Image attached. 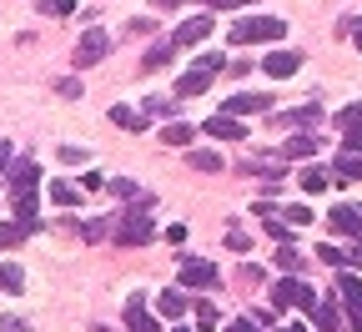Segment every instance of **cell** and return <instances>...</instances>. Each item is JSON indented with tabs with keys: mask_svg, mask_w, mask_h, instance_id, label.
<instances>
[{
	"mask_svg": "<svg viewBox=\"0 0 362 332\" xmlns=\"http://www.w3.org/2000/svg\"><path fill=\"white\" fill-rule=\"evenodd\" d=\"M25 231H30L25 222H0V252H11V247L21 242V236H25Z\"/></svg>",
	"mask_w": 362,
	"mask_h": 332,
	"instance_id": "cell-27",
	"label": "cell"
},
{
	"mask_svg": "<svg viewBox=\"0 0 362 332\" xmlns=\"http://www.w3.org/2000/svg\"><path fill=\"white\" fill-rule=\"evenodd\" d=\"M35 11H40V16H71L76 0H35Z\"/></svg>",
	"mask_w": 362,
	"mask_h": 332,
	"instance_id": "cell-35",
	"label": "cell"
},
{
	"mask_svg": "<svg viewBox=\"0 0 362 332\" xmlns=\"http://www.w3.org/2000/svg\"><path fill=\"white\" fill-rule=\"evenodd\" d=\"M302 192H327V171L322 166H307L302 171Z\"/></svg>",
	"mask_w": 362,
	"mask_h": 332,
	"instance_id": "cell-33",
	"label": "cell"
},
{
	"mask_svg": "<svg viewBox=\"0 0 362 332\" xmlns=\"http://www.w3.org/2000/svg\"><path fill=\"white\" fill-rule=\"evenodd\" d=\"M171 332H192V327H181V322H176V327H171Z\"/></svg>",
	"mask_w": 362,
	"mask_h": 332,
	"instance_id": "cell-51",
	"label": "cell"
},
{
	"mask_svg": "<svg viewBox=\"0 0 362 332\" xmlns=\"http://www.w3.org/2000/svg\"><path fill=\"white\" fill-rule=\"evenodd\" d=\"M171 35H176V45H202V40L211 35V16H192V21H181Z\"/></svg>",
	"mask_w": 362,
	"mask_h": 332,
	"instance_id": "cell-11",
	"label": "cell"
},
{
	"mask_svg": "<svg viewBox=\"0 0 362 332\" xmlns=\"http://www.w3.org/2000/svg\"><path fill=\"white\" fill-rule=\"evenodd\" d=\"M337 297H342V307H347V322L362 332V282H357L347 267L337 272Z\"/></svg>",
	"mask_w": 362,
	"mask_h": 332,
	"instance_id": "cell-6",
	"label": "cell"
},
{
	"mask_svg": "<svg viewBox=\"0 0 362 332\" xmlns=\"http://www.w3.org/2000/svg\"><path fill=\"white\" fill-rule=\"evenodd\" d=\"M206 136H216V141H242V136H247V126H242L237 116L216 111V116H206Z\"/></svg>",
	"mask_w": 362,
	"mask_h": 332,
	"instance_id": "cell-12",
	"label": "cell"
},
{
	"mask_svg": "<svg viewBox=\"0 0 362 332\" xmlns=\"http://www.w3.org/2000/svg\"><path fill=\"white\" fill-rule=\"evenodd\" d=\"M156 307H161V317H176V322H181V312L192 307V302H187V287H166V292L156 297Z\"/></svg>",
	"mask_w": 362,
	"mask_h": 332,
	"instance_id": "cell-17",
	"label": "cell"
},
{
	"mask_svg": "<svg viewBox=\"0 0 362 332\" xmlns=\"http://www.w3.org/2000/svg\"><path fill=\"white\" fill-rule=\"evenodd\" d=\"M81 186H86V192H101L106 176H101V171H86V181H81Z\"/></svg>",
	"mask_w": 362,
	"mask_h": 332,
	"instance_id": "cell-47",
	"label": "cell"
},
{
	"mask_svg": "<svg viewBox=\"0 0 362 332\" xmlns=\"http://www.w3.org/2000/svg\"><path fill=\"white\" fill-rule=\"evenodd\" d=\"M282 217H287L292 227H307V222H312V207H302V202H297V207H287Z\"/></svg>",
	"mask_w": 362,
	"mask_h": 332,
	"instance_id": "cell-38",
	"label": "cell"
},
{
	"mask_svg": "<svg viewBox=\"0 0 362 332\" xmlns=\"http://www.w3.org/2000/svg\"><path fill=\"white\" fill-rule=\"evenodd\" d=\"M277 121H282V126H317V121H322V106H292V111H282Z\"/></svg>",
	"mask_w": 362,
	"mask_h": 332,
	"instance_id": "cell-20",
	"label": "cell"
},
{
	"mask_svg": "<svg viewBox=\"0 0 362 332\" xmlns=\"http://www.w3.org/2000/svg\"><path fill=\"white\" fill-rule=\"evenodd\" d=\"M141 111H146V116H181V106H176L171 96H146Z\"/></svg>",
	"mask_w": 362,
	"mask_h": 332,
	"instance_id": "cell-25",
	"label": "cell"
},
{
	"mask_svg": "<svg viewBox=\"0 0 362 332\" xmlns=\"http://www.w3.org/2000/svg\"><path fill=\"white\" fill-rule=\"evenodd\" d=\"M81 192H86V186H71V181H61V176H56V181H51V202H56V207H66V212H71V207H81V202H86V197H81Z\"/></svg>",
	"mask_w": 362,
	"mask_h": 332,
	"instance_id": "cell-18",
	"label": "cell"
},
{
	"mask_svg": "<svg viewBox=\"0 0 362 332\" xmlns=\"http://www.w3.org/2000/svg\"><path fill=\"white\" fill-rule=\"evenodd\" d=\"M35 181H40V166H35V161H16V166H11V192L35 186Z\"/></svg>",
	"mask_w": 362,
	"mask_h": 332,
	"instance_id": "cell-22",
	"label": "cell"
},
{
	"mask_svg": "<svg viewBox=\"0 0 362 332\" xmlns=\"http://www.w3.org/2000/svg\"><path fill=\"white\" fill-rule=\"evenodd\" d=\"M192 317H197V327H202V332H211V327H221V312H216L211 302H197V307H192Z\"/></svg>",
	"mask_w": 362,
	"mask_h": 332,
	"instance_id": "cell-30",
	"label": "cell"
},
{
	"mask_svg": "<svg viewBox=\"0 0 362 332\" xmlns=\"http://www.w3.org/2000/svg\"><path fill=\"white\" fill-rule=\"evenodd\" d=\"M292 231H297V227H292L287 217H267V236H272L277 247H282V242H292Z\"/></svg>",
	"mask_w": 362,
	"mask_h": 332,
	"instance_id": "cell-28",
	"label": "cell"
},
{
	"mask_svg": "<svg viewBox=\"0 0 362 332\" xmlns=\"http://www.w3.org/2000/svg\"><path fill=\"white\" fill-rule=\"evenodd\" d=\"M187 0H156V11H181Z\"/></svg>",
	"mask_w": 362,
	"mask_h": 332,
	"instance_id": "cell-49",
	"label": "cell"
},
{
	"mask_svg": "<svg viewBox=\"0 0 362 332\" xmlns=\"http://www.w3.org/2000/svg\"><path fill=\"white\" fill-rule=\"evenodd\" d=\"M56 91H61L66 101H76V96H81V81H71V76H66V81H56Z\"/></svg>",
	"mask_w": 362,
	"mask_h": 332,
	"instance_id": "cell-43",
	"label": "cell"
},
{
	"mask_svg": "<svg viewBox=\"0 0 362 332\" xmlns=\"http://www.w3.org/2000/svg\"><path fill=\"white\" fill-rule=\"evenodd\" d=\"M21 287H25V272L16 262H6V267H0V292H21Z\"/></svg>",
	"mask_w": 362,
	"mask_h": 332,
	"instance_id": "cell-26",
	"label": "cell"
},
{
	"mask_svg": "<svg viewBox=\"0 0 362 332\" xmlns=\"http://www.w3.org/2000/svg\"><path fill=\"white\" fill-rule=\"evenodd\" d=\"M342 151H357L362 156V126L357 131H342Z\"/></svg>",
	"mask_w": 362,
	"mask_h": 332,
	"instance_id": "cell-41",
	"label": "cell"
},
{
	"mask_svg": "<svg viewBox=\"0 0 362 332\" xmlns=\"http://www.w3.org/2000/svg\"><path fill=\"white\" fill-rule=\"evenodd\" d=\"M86 156H90V151H81V147H61V161H66V166H81Z\"/></svg>",
	"mask_w": 362,
	"mask_h": 332,
	"instance_id": "cell-42",
	"label": "cell"
},
{
	"mask_svg": "<svg viewBox=\"0 0 362 332\" xmlns=\"http://www.w3.org/2000/svg\"><path fill=\"white\" fill-rule=\"evenodd\" d=\"M277 267H282V272H302V252H297L292 242H282V247H277Z\"/></svg>",
	"mask_w": 362,
	"mask_h": 332,
	"instance_id": "cell-32",
	"label": "cell"
},
{
	"mask_svg": "<svg viewBox=\"0 0 362 332\" xmlns=\"http://www.w3.org/2000/svg\"><path fill=\"white\" fill-rule=\"evenodd\" d=\"M312 322H317V332H337L342 307H337V302H317V307H312Z\"/></svg>",
	"mask_w": 362,
	"mask_h": 332,
	"instance_id": "cell-19",
	"label": "cell"
},
{
	"mask_svg": "<svg viewBox=\"0 0 362 332\" xmlns=\"http://www.w3.org/2000/svg\"><path fill=\"white\" fill-rule=\"evenodd\" d=\"M332 121H337V131H357V126H362V106H347V111H337Z\"/></svg>",
	"mask_w": 362,
	"mask_h": 332,
	"instance_id": "cell-36",
	"label": "cell"
},
{
	"mask_svg": "<svg viewBox=\"0 0 362 332\" xmlns=\"http://www.w3.org/2000/svg\"><path fill=\"white\" fill-rule=\"evenodd\" d=\"M312 151H317V141H312L307 131H302V136H292V141H287V147H282V156H302V161H307Z\"/></svg>",
	"mask_w": 362,
	"mask_h": 332,
	"instance_id": "cell-31",
	"label": "cell"
},
{
	"mask_svg": "<svg viewBox=\"0 0 362 332\" xmlns=\"http://www.w3.org/2000/svg\"><path fill=\"white\" fill-rule=\"evenodd\" d=\"M327 227H332L337 236H347V242H357V247H362V212H352V207H342V202H337V207L327 212Z\"/></svg>",
	"mask_w": 362,
	"mask_h": 332,
	"instance_id": "cell-7",
	"label": "cell"
},
{
	"mask_svg": "<svg viewBox=\"0 0 362 332\" xmlns=\"http://www.w3.org/2000/svg\"><path fill=\"white\" fill-rule=\"evenodd\" d=\"M332 171H337V181H362V156L357 151H342L332 161Z\"/></svg>",
	"mask_w": 362,
	"mask_h": 332,
	"instance_id": "cell-21",
	"label": "cell"
},
{
	"mask_svg": "<svg viewBox=\"0 0 362 332\" xmlns=\"http://www.w3.org/2000/svg\"><path fill=\"white\" fill-rule=\"evenodd\" d=\"M16 166V151H11V141H0V171H11Z\"/></svg>",
	"mask_w": 362,
	"mask_h": 332,
	"instance_id": "cell-46",
	"label": "cell"
},
{
	"mask_svg": "<svg viewBox=\"0 0 362 332\" xmlns=\"http://www.w3.org/2000/svg\"><path fill=\"white\" fill-rule=\"evenodd\" d=\"M111 121H116L121 131H146V116L131 111V106H111Z\"/></svg>",
	"mask_w": 362,
	"mask_h": 332,
	"instance_id": "cell-23",
	"label": "cell"
},
{
	"mask_svg": "<svg viewBox=\"0 0 362 332\" xmlns=\"http://www.w3.org/2000/svg\"><path fill=\"white\" fill-rule=\"evenodd\" d=\"M282 332H307V327H302V322H297V327H282Z\"/></svg>",
	"mask_w": 362,
	"mask_h": 332,
	"instance_id": "cell-50",
	"label": "cell"
},
{
	"mask_svg": "<svg viewBox=\"0 0 362 332\" xmlns=\"http://www.w3.org/2000/svg\"><path fill=\"white\" fill-rule=\"evenodd\" d=\"M221 111H226V116H247V111H272V96H267V91H242V96L221 101Z\"/></svg>",
	"mask_w": 362,
	"mask_h": 332,
	"instance_id": "cell-10",
	"label": "cell"
},
{
	"mask_svg": "<svg viewBox=\"0 0 362 332\" xmlns=\"http://www.w3.org/2000/svg\"><path fill=\"white\" fill-rule=\"evenodd\" d=\"M317 262H327V267H362V247H352V252H342V247H332V242H322V247H317Z\"/></svg>",
	"mask_w": 362,
	"mask_h": 332,
	"instance_id": "cell-15",
	"label": "cell"
},
{
	"mask_svg": "<svg viewBox=\"0 0 362 332\" xmlns=\"http://www.w3.org/2000/svg\"><path fill=\"white\" fill-rule=\"evenodd\" d=\"M206 6H211V11H242L247 0H206Z\"/></svg>",
	"mask_w": 362,
	"mask_h": 332,
	"instance_id": "cell-48",
	"label": "cell"
},
{
	"mask_svg": "<svg viewBox=\"0 0 362 332\" xmlns=\"http://www.w3.org/2000/svg\"><path fill=\"white\" fill-rule=\"evenodd\" d=\"M106 51H111L106 30H86V35H81V45H76V56H71V66H76V71H86V66L106 61Z\"/></svg>",
	"mask_w": 362,
	"mask_h": 332,
	"instance_id": "cell-5",
	"label": "cell"
},
{
	"mask_svg": "<svg viewBox=\"0 0 362 332\" xmlns=\"http://www.w3.org/2000/svg\"><path fill=\"white\" fill-rule=\"evenodd\" d=\"M192 126L187 121H171V126H161V141H166V147H192Z\"/></svg>",
	"mask_w": 362,
	"mask_h": 332,
	"instance_id": "cell-24",
	"label": "cell"
},
{
	"mask_svg": "<svg viewBox=\"0 0 362 332\" xmlns=\"http://www.w3.org/2000/svg\"><path fill=\"white\" fill-rule=\"evenodd\" d=\"M187 236H192V231H187V222H171V227H166V242H171V247H181Z\"/></svg>",
	"mask_w": 362,
	"mask_h": 332,
	"instance_id": "cell-39",
	"label": "cell"
},
{
	"mask_svg": "<svg viewBox=\"0 0 362 332\" xmlns=\"http://www.w3.org/2000/svg\"><path fill=\"white\" fill-rule=\"evenodd\" d=\"M187 161H192L197 171H221V156H216V151H187Z\"/></svg>",
	"mask_w": 362,
	"mask_h": 332,
	"instance_id": "cell-34",
	"label": "cell"
},
{
	"mask_svg": "<svg viewBox=\"0 0 362 332\" xmlns=\"http://www.w3.org/2000/svg\"><path fill=\"white\" fill-rule=\"evenodd\" d=\"M272 307H302V312H312L317 307V292H312V282H302V277H277L272 282Z\"/></svg>",
	"mask_w": 362,
	"mask_h": 332,
	"instance_id": "cell-2",
	"label": "cell"
},
{
	"mask_svg": "<svg viewBox=\"0 0 362 332\" xmlns=\"http://www.w3.org/2000/svg\"><path fill=\"white\" fill-rule=\"evenodd\" d=\"M337 30H352V45H357V51H362V16H357V21H342Z\"/></svg>",
	"mask_w": 362,
	"mask_h": 332,
	"instance_id": "cell-45",
	"label": "cell"
},
{
	"mask_svg": "<svg viewBox=\"0 0 362 332\" xmlns=\"http://www.w3.org/2000/svg\"><path fill=\"white\" fill-rule=\"evenodd\" d=\"M111 231H116V222H111V217H101V222H86V227H81V236H86V242H106Z\"/></svg>",
	"mask_w": 362,
	"mask_h": 332,
	"instance_id": "cell-29",
	"label": "cell"
},
{
	"mask_svg": "<svg viewBox=\"0 0 362 332\" xmlns=\"http://www.w3.org/2000/svg\"><path fill=\"white\" fill-rule=\"evenodd\" d=\"M226 247H232V252H237V257H247V252H252V236H247V231H237V227H232V231H226Z\"/></svg>",
	"mask_w": 362,
	"mask_h": 332,
	"instance_id": "cell-37",
	"label": "cell"
},
{
	"mask_svg": "<svg viewBox=\"0 0 362 332\" xmlns=\"http://www.w3.org/2000/svg\"><path fill=\"white\" fill-rule=\"evenodd\" d=\"M211 86V71L206 66H187L176 76V101H187V96H202V91Z\"/></svg>",
	"mask_w": 362,
	"mask_h": 332,
	"instance_id": "cell-9",
	"label": "cell"
},
{
	"mask_svg": "<svg viewBox=\"0 0 362 332\" xmlns=\"http://www.w3.org/2000/svg\"><path fill=\"white\" fill-rule=\"evenodd\" d=\"M106 192H116L126 207H156V197H151V192H141V186H136V181H126V176L106 181Z\"/></svg>",
	"mask_w": 362,
	"mask_h": 332,
	"instance_id": "cell-13",
	"label": "cell"
},
{
	"mask_svg": "<svg viewBox=\"0 0 362 332\" xmlns=\"http://www.w3.org/2000/svg\"><path fill=\"white\" fill-rule=\"evenodd\" d=\"M176 277H181V287H192V292H206V287H216V282H221V272H216L211 262H202V257H187Z\"/></svg>",
	"mask_w": 362,
	"mask_h": 332,
	"instance_id": "cell-4",
	"label": "cell"
},
{
	"mask_svg": "<svg viewBox=\"0 0 362 332\" xmlns=\"http://www.w3.org/2000/svg\"><path fill=\"white\" fill-rule=\"evenodd\" d=\"M282 35H287V21H277V16H242L232 25V45H272Z\"/></svg>",
	"mask_w": 362,
	"mask_h": 332,
	"instance_id": "cell-1",
	"label": "cell"
},
{
	"mask_svg": "<svg viewBox=\"0 0 362 332\" xmlns=\"http://www.w3.org/2000/svg\"><path fill=\"white\" fill-rule=\"evenodd\" d=\"M146 212L151 207H126V217H116V242L121 247H141V242H151V222H146Z\"/></svg>",
	"mask_w": 362,
	"mask_h": 332,
	"instance_id": "cell-3",
	"label": "cell"
},
{
	"mask_svg": "<svg viewBox=\"0 0 362 332\" xmlns=\"http://www.w3.org/2000/svg\"><path fill=\"white\" fill-rule=\"evenodd\" d=\"M176 51H181V45H176V35H161V40L151 45V51H146V61H141V71H161V66H166V61H171Z\"/></svg>",
	"mask_w": 362,
	"mask_h": 332,
	"instance_id": "cell-16",
	"label": "cell"
},
{
	"mask_svg": "<svg viewBox=\"0 0 362 332\" xmlns=\"http://www.w3.org/2000/svg\"><path fill=\"white\" fill-rule=\"evenodd\" d=\"M302 71V56L297 51H272V56H262V76H277V81H292Z\"/></svg>",
	"mask_w": 362,
	"mask_h": 332,
	"instance_id": "cell-8",
	"label": "cell"
},
{
	"mask_svg": "<svg viewBox=\"0 0 362 332\" xmlns=\"http://www.w3.org/2000/svg\"><path fill=\"white\" fill-rule=\"evenodd\" d=\"M197 66H206V71H221V66H226V56H221V51H202V56H197Z\"/></svg>",
	"mask_w": 362,
	"mask_h": 332,
	"instance_id": "cell-40",
	"label": "cell"
},
{
	"mask_svg": "<svg viewBox=\"0 0 362 332\" xmlns=\"http://www.w3.org/2000/svg\"><path fill=\"white\" fill-rule=\"evenodd\" d=\"M126 327H131V332H161V322L146 312L141 297H131V302H126Z\"/></svg>",
	"mask_w": 362,
	"mask_h": 332,
	"instance_id": "cell-14",
	"label": "cell"
},
{
	"mask_svg": "<svg viewBox=\"0 0 362 332\" xmlns=\"http://www.w3.org/2000/svg\"><path fill=\"white\" fill-rule=\"evenodd\" d=\"M0 332H30L25 317H0Z\"/></svg>",
	"mask_w": 362,
	"mask_h": 332,
	"instance_id": "cell-44",
	"label": "cell"
}]
</instances>
